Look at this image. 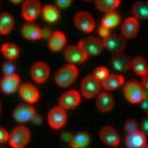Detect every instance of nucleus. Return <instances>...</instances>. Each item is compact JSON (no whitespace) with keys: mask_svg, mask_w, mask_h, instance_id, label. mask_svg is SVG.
<instances>
[{"mask_svg":"<svg viewBox=\"0 0 148 148\" xmlns=\"http://www.w3.org/2000/svg\"><path fill=\"white\" fill-rule=\"evenodd\" d=\"M30 74L36 83H44L50 76V66L43 61H37L32 64Z\"/></svg>","mask_w":148,"mask_h":148,"instance_id":"obj_12","label":"nucleus"},{"mask_svg":"<svg viewBox=\"0 0 148 148\" xmlns=\"http://www.w3.org/2000/svg\"><path fill=\"white\" fill-rule=\"evenodd\" d=\"M131 69L140 76H145L148 73L147 69V61L143 56H137L134 59H132L131 63Z\"/></svg>","mask_w":148,"mask_h":148,"instance_id":"obj_30","label":"nucleus"},{"mask_svg":"<svg viewBox=\"0 0 148 148\" xmlns=\"http://www.w3.org/2000/svg\"><path fill=\"white\" fill-rule=\"evenodd\" d=\"M47 44L52 51H60L66 44V35L62 31L51 32L48 37Z\"/></svg>","mask_w":148,"mask_h":148,"instance_id":"obj_22","label":"nucleus"},{"mask_svg":"<svg viewBox=\"0 0 148 148\" xmlns=\"http://www.w3.org/2000/svg\"><path fill=\"white\" fill-rule=\"evenodd\" d=\"M90 143V135L86 131L74 134L69 140L71 148H86Z\"/></svg>","mask_w":148,"mask_h":148,"instance_id":"obj_25","label":"nucleus"},{"mask_svg":"<svg viewBox=\"0 0 148 148\" xmlns=\"http://www.w3.org/2000/svg\"><path fill=\"white\" fill-rule=\"evenodd\" d=\"M140 148H148V144H147V143H145V144H144V145H143Z\"/></svg>","mask_w":148,"mask_h":148,"instance_id":"obj_40","label":"nucleus"},{"mask_svg":"<svg viewBox=\"0 0 148 148\" xmlns=\"http://www.w3.org/2000/svg\"><path fill=\"white\" fill-rule=\"evenodd\" d=\"M9 140V132L4 127L0 126V143H4Z\"/></svg>","mask_w":148,"mask_h":148,"instance_id":"obj_37","label":"nucleus"},{"mask_svg":"<svg viewBox=\"0 0 148 148\" xmlns=\"http://www.w3.org/2000/svg\"><path fill=\"white\" fill-rule=\"evenodd\" d=\"M0 51L2 55L6 58V60L14 61L16 58H18L20 54V49L17 44L14 42H4L1 44L0 47Z\"/></svg>","mask_w":148,"mask_h":148,"instance_id":"obj_26","label":"nucleus"},{"mask_svg":"<svg viewBox=\"0 0 148 148\" xmlns=\"http://www.w3.org/2000/svg\"><path fill=\"white\" fill-rule=\"evenodd\" d=\"M120 3V0H96L94 2V5L99 11L104 12L106 14L109 12L116 11Z\"/></svg>","mask_w":148,"mask_h":148,"instance_id":"obj_31","label":"nucleus"},{"mask_svg":"<svg viewBox=\"0 0 148 148\" xmlns=\"http://www.w3.org/2000/svg\"><path fill=\"white\" fill-rule=\"evenodd\" d=\"M121 22V16L117 11H112L106 13L101 19V25L109 29H112Z\"/></svg>","mask_w":148,"mask_h":148,"instance_id":"obj_29","label":"nucleus"},{"mask_svg":"<svg viewBox=\"0 0 148 148\" xmlns=\"http://www.w3.org/2000/svg\"><path fill=\"white\" fill-rule=\"evenodd\" d=\"M103 44H104V49H107L112 54H116V53H121L125 50L127 46V40L121 34L111 33L110 36L103 40Z\"/></svg>","mask_w":148,"mask_h":148,"instance_id":"obj_8","label":"nucleus"},{"mask_svg":"<svg viewBox=\"0 0 148 148\" xmlns=\"http://www.w3.org/2000/svg\"><path fill=\"white\" fill-rule=\"evenodd\" d=\"M111 63L112 67L117 71H128L129 69H131L132 59L123 52L116 53V54H112Z\"/></svg>","mask_w":148,"mask_h":148,"instance_id":"obj_21","label":"nucleus"},{"mask_svg":"<svg viewBox=\"0 0 148 148\" xmlns=\"http://www.w3.org/2000/svg\"><path fill=\"white\" fill-rule=\"evenodd\" d=\"M80 48L88 56H97L104 50L103 40L99 37L88 36L81 38L77 43Z\"/></svg>","mask_w":148,"mask_h":148,"instance_id":"obj_4","label":"nucleus"},{"mask_svg":"<svg viewBox=\"0 0 148 148\" xmlns=\"http://www.w3.org/2000/svg\"><path fill=\"white\" fill-rule=\"evenodd\" d=\"M121 35L127 40L136 37L140 31V21L133 16H128L123 20L120 26Z\"/></svg>","mask_w":148,"mask_h":148,"instance_id":"obj_16","label":"nucleus"},{"mask_svg":"<svg viewBox=\"0 0 148 148\" xmlns=\"http://www.w3.org/2000/svg\"><path fill=\"white\" fill-rule=\"evenodd\" d=\"M1 112H2V103L0 101V114H1Z\"/></svg>","mask_w":148,"mask_h":148,"instance_id":"obj_39","label":"nucleus"},{"mask_svg":"<svg viewBox=\"0 0 148 148\" xmlns=\"http://www.w3.org/2000/svg\"><path fill=\"white\" fill-rule=\"evenodd\" d=\"M101 82L98 81L92 74H88L82 79L80 84V93L85 98L90 99L100 92Z\"/></svg>","mask_w":148,"mask_h":148,"instance_id":"obj_5","label":"nucleus"},{"mask_svg":"<svg viewBox=\"0 0 148 148\" xmlns=\"http://www.w3.org/2000/svg\"><path fill=\"white\" fill-rule=\"evenodd\" d=\"M131 16L140 20L147 19L148 17V2L137 1L131 7Z\"/></svg>","mask_w":148,"mask_h":148,"instance_id":"obj_24","label":"nucleus"},{"mask_svg":"<svg viewBox=\"0 0 148 148\" xmlns=\"http://www.w3.org/2000/svg\"><path fill=\"white\" fill-rule=\"evenodd\" d=\"M1 70L3 71V75H11L16 73V64L13 61L6 60L1 66Z\"/></svg>","mask_w":148,"mask_h":148,"instance_id":"obj_34","label":"nucleus"},{"mask_svg":"<svg viewBox=\"0 0 148 148\" xmlns=\"http://www.w3.org/2000/svg\"><path fill=\"white\" fill-rule=\"evenodd\" d=\"M0 35H1V33H0Z\"/></svg>","mask_w":148,"mask_h":148,"instance_id":"obj_43","label":"nucleus"},{"mask_svg":"<svg viewBox=\"0 0 148 148\" xmlns=\"http://www.w3.org/2000/svg\"><path fill=\"white\" fill-rule=\"evenodd\" d=\"M36 115V108L34 107V105L28 104V103L17 105L13 111V116L17 122H28L30 120H33Z\"/></svg>","mask_w":148,"mask_h":148,"instance_id":"obj_10","label":"nucleus"},{"mask_svg":"<svg viewBox=\"0 0 148 148\" xmlns=\"http://www.w3.org/2000/svg\"><path fill=\"white\" fill-rule=\"evenodd\" d=\"M21 34L23 38L29 40H38L44 38L43 28L33 22H26L21 26Z\"/></svg>","mask_w":148,"mask_h":148,"instance_id":"obj_18","label":"nucleus"},{"mask_svg":"<svg viewBox=\"0 0 148 148\" xmlns=\"http://www.w3.org/2000/svg\"><path fill=\"white\" fill-rule=\"evenodd\" d=\"M123 94L130 103H141L147 99V90L141 86L140 81L129 80L123 84Z\"/></svg>","mask_w":148,"mask_h":148,"instance_id":"obj_1","label":"nucleus"},{"mask_svg":"<svg viewBox=\"0 0 148 148\" xmlns=\"http://www.w3.org/2000/svg\"><path fill=\"white\" fill-rule=\"evenodd\" d=\"M64 57L69 62V64H72L83 63L88 58V55L77 44H70L69 46H66L64 51Z\"/></svg>","mask_w":148,"mask_h":148,"instance_id":"obj_15","label":"nucleus"},{"mask_svg":"<svg viewBox=\"0 0 148 148\" xmlns=\"http://www.w3.org/2000/svg\"><path fill=\"white\" fill-rule=\"evenodd\" d=\"M124 143L127 148H140L147 143L146 134L140 130L126 134L125 138H124Z\"/></svg>","mask_w":148,"mask_h":148,"instance_id":"obj_20","label":"nucleus"},{"mask_svg":"<svg viewBox=\"0 0 148 148\" xmlns=\"http://www.w3.org/2000/svg\"><path fill=\"white\" fill-rule=\"evenodd\" d=\"M31 140V131L26 125H16L9 133V143L12 148H24Z\"/></svg>","mask_w":148,"mask_h":148,"instance_id":"obj_3","label":"nucleus"},{"mask_svg":"<svg viewBox=\"0 0 148 148\" xmlns=\"http://www.w3.org/2000/svg\"><path fill=\"white\" fill-rule=\"evenodd\" d=\"M73 22L77 29L85 33H90L95 28V20L93 16L90 13L85 10L76 12L73 16Z\"/></svg>","mask_w":148,"mask_h":148,"instance_id":"obj_6","label":"nucleus"},{"mask_svg":"<svg viewBox=\"0 0 148 148\" xmlns=\"http://www.w3.org/2000/svg\"><path fill=\"white\" fill-rule=\"evenodd\" d=\"M20 86V77L17 73L11 75H3L0 80V88L3 92L11 94L18 90Z\"/></svg>","mask_w":148,"mask_h":148,"instance_id":"obj_17","label":"nucleus"},{"mask_svg":"<svg viewBox=\"0 0 148 148\" xmlns=\"http://www.w3.org/2000/svg\"><path fill=\"white\" fill-rule=\"evenodd\" d=\"M72 4V0H57L55 1V6L58 7L59 9L62 8V9H66L67 7H69L70 5Z\"/></svg>","mask_w":148,"mask_h":148,"instance_id":"obj_36","label":"nucleus"},{"mask_svg":"<svg viewBox=\"0 0 148 148\" xmlns=\"http://www.w3.org/2000/svg\"><path fill=\"white\" fill-rule=\"evenodd\" d=\"M111 29H109L107 27H105V26H103L100 24L99 28H98V35H99V38H102V40H104L108 36H110L111 35Z\"/></svg>","mask_w":148,"mask_h":148,"instance_id":"obj_35","label":"nucleus"},{"mask_svg":"<svg viewBox=\"0 0 148 148\" xmlns=\"http://www.w3.org/2000/svg\"><path fill=\"white\" fill-rule=\"evenodd\" d=\"M99 138L103 143L109 146H117L120 143V135L114 127L103 126L99 130Z\"/></svg>","mask_w":148,"mask_h":148,"instance_id":"obj_13","label":"nucleus"},{"mask_svg":"<svg viewBox=\"0 0 148 148\" xmlns=\"http://www.w3.org/2000/svg\"><path fill=\"white\" fill-rule=\"evenodd\" d=\"M0 4H1V2H0Z\"/></svg>","mask_w":148,"mask_h":148,"instance_id":"obj_42","label":"nucleus"},{"mask_svg":"<svg viewBox=\"0 0 148 148\" xmlns=\"http://www.w3.org/2000/svg\"><path fill=\"white\" fill-rule=\"evenodd\" d=\"M82 95L79 90H69L64 92L59 98V106L64 109L66 111L77 107L81 103Z\"/></svg>","mask_w":148,"mask_h":148,"instance_id":"obj_11","label":"nucleus"},{"mask_svg":"<svg viewBox=\"0 0 148 148\" xmlns=\"http://www.w3.org/2000/svg\"><path fill=\"white\" fill-rule=\"evenodd\" d=\"M95 97V105L98 111L102 112H108L112 110L114 106V98L109 91H100Z\"/></svg>","mask_w":148,"mask_h":148,"instance_id":"obj_19","label":"nucleus"},{"mask_svg":"<svg viewBox=\"0 0 148 148\" xmlns=\"http://www.w3.org/2000/svg\"><path fill=\"white\" fill-rule=\"evenodd\" d=\"M147 75H145V76H143V79L140 80V84H141V86L145 88V90H148V81H147Z\"/></svg>","mask_w":148,"mask_h":148,"instance_id":"obj_38","label":"nucleus"},{"mask_svg":"<svg viewBox=\"0 0 148 148\" xmlns=\"http://www.w3.org/2000/svg\"><path fill=\"white\" fill-rule=\"evenodd\" d=\"M78 74L79 70L76 64H66L58 69L54 75V81L59 87L67 88L76 81Z\"/></svg>","mask_w":148,"mask_h":148,"instance_id":"obj_2","label":"nucleus"},{"mask_svg":"<svg viewBox=\"0 0 148 148\" xmlns=\"http://www.w3.org/2000/svg\"><path fill=\"white\" fill-rule=\"evenodd\" d=\"M67 112L60 106H55L47 112V122L53 129H61L66 125Z\"/></svg>","mask_w":148,"mask_h":148,"instance_id":"obj_7","label":"nucleus"},{"mask_svg":"<svg viewBox=\"0 0 148 148\" xmlns=\"http://www.w3.org/2000/svg\"><path fill=\"white\" fill-rule=\"evenodd\" d=\"M92 75L95 77V78L98 80V81L102 82L106 77H107L109 74H110V71H109V69L107 66H98L94 69L93 72L91 73Z\"/></svg>","mask_w":148,"mask_h":148,"instance_id":"obj_32","label":"nucleus"},{"mask_svg":"<svg viewBox=\"0 0 148 148\" xmlns=\"http://www.w3.org/2000/svg\"><path fill=\"white\" fill-rule=\"evenodd\" d=\"M0 148H6V147H0Z\"/></svg>","mask_w":148,"mask_h":148,"instance_id":"obj_41","label":"nucleus"},{"mask_svg":"<svg viewBox=\"0 0 148 148\" xmlns=\"http://www.w3.org/2000/svg\"><path fill=\"white\" fill-rule=\"evenodd\" d=\"M42 5L38 0H25L22 2L21 14L27 22H33L40 16Z\"/></svg>","mask_w":148,"mask_h":148,"instance_id":"obj_9","label":"nucleus"},{"mask_svg":"<svg viewBox=\"0 0 148 148\" xmlns=\"http://www.w3.org/2000/svg\"><path fill=\"white\" fill-rule=\"evenodd\" d=\"M14 26V18L13 14L8 12H3L0 14V33L7 35L11 33Z\"/></svg>","mask_w":148,"mask_h":148,"instance_id":"obj_27","label":"nucleus"},{"mask_svg":"<svg viewBox=\"0 0 148 148\" xmlns=\"http://www.w3.org/2000/svg\"><path fill=\"white\" fill-rule=\"evenodd\" d=\"M123 129H124V131L126 132V134H129V133L140 130V124L135 119H127L125 122H124Z\"/></svg>","mask_w":148,"mask_h":148,"instance_id":"obj_33","label":"nucleus"},{"mask_svg":"<svg viewBox=\"0 0 148 148\" xmlns=\"http://www.w3.org/2000/svg\"><path fill=\"white\" fill-rule=\"evenodd\" d=\"M40 14L47 22H55L60 17V9L54 4H46L42 6Z\"/></svg>","mask_w":148,"mask_h":148,"instance_id":"obj_28","label":"nucleus"},{"mask_svg":"<svg viewBox=\"0 0 148 148\" xmlns=\"http://www.w3.org/2000/svg\"><path fill=\"white\" fill-rule=\"evenodd\" d=\"M125 83L124 77L118 73H110L106 78L101 82V87L104 88L106 91L110 92L111 90H114L118 88Z\"/></svg>","mask_w":148,"mask_h":148,"instance_id":"obj_23","label":"nucleus"},{"mask_svg":"<svg viewBox=\"0 0 148 148\" xmlns=\"http://www.w3.org/2000/svg\"><path fill=\"white\" fill-rule=\"evenodd\" d=\"M18 92L20 97L24 100L28 104L33 105L36 102H38V98H40V91L38 88L32 83H23L20 84L18 88Z\"/></svg>","mask_w":148,"mask_h":148,"instance_id":"obj_14","label":"nucleus"}]
</instances>
